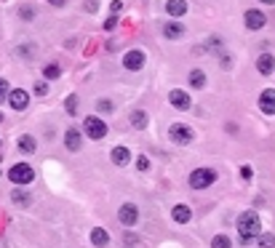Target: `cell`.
<instances>
[{
	"label": "cell",
	"instance_id": "14",
	"mask_svg": "<svg viewBox=\"0 0 275 248\" xmlns=\"http://www.w3.org/2000/svg\"><path fill=\"white\" fill-rule=\"evenodd\" d=\"M171 216H174V222H176V224H187V222L192 219V211H190V206L179 203V206H174V211H171Z\"/></svg>",
	"mask_w": 275,
	"mask_h": 248
},
{
	"label": "cell",
	"instance_id": "8",
	"mask_svg": "<svg viewBox=\"0 0 275 248\" xmlns=\"http://www.w3.org/2000/svg\"><path fill=\"white\" fill-rule=\"evenodd\" d=\"M168 102H171V107L174 110H190L192 107V99H190V94H184L182 88H174L168 94Z\"/></svg>",
	"mask_w": 275,
	"mask_h": 248
},
{
	"label": "cell",
	"instance_id": "27",
	"mask_svg": "<svg viewBox=\"0 0 275 248\" xmlns=\"http://www.w3.org/2000/svg\"><path fill=\"white\" fill-rule=\"evenodd\" d=\"M136 168L139 171H150V160H147V155H139L136 158Z\"/></svg>",
	"mask_w": 275,
	"mask_h": 248
},
{
	"label": "cell",
	"instance_id": "22",
	"mask_svg": "<svg viewBox=\"0 0 275 248\" xmlns=\"http://www.w3.org/2000/svg\"><path fill=\"white\" fill-rule=\"evenodd\" d=\"M35 147H38V144H35L32 136H27V134L19 136V150H22V152H35Z\"/></svg>",
	"mask_w": 275,
	"mask_h": 248
},
{
	"label": "cell",
	"instance_id": "20",
	"mask_svg": "<svg viewBox=\"0 0 275 248\" xmlns=\"http://www.w3.org/2000/svg\"><path fill=\"white\" fill-rule=\"evenodd\" d=\"M131 126H134V128H147V112L134 110V112H131Z\"/></svg>",
	"mask_w": 275,
	"mask_h": 248
},
{
	"label": "cell",
	"instance_id": "2",
	"mask_svg": "<svg viewBox=\"0 0 275 248\" xmlns=\"http://www.w3.org/2000/svg\"><path fill=\"white\" fill-rule=\"evenodd\" d=\"M8 179L14 184H19V187H24V184H30V182L35 179V168L30 166V163H16V166H11Z\"/></svg>",
	"mask_w": 275,
	"mask_h": 248
},
{
	"label": "cell",
	"instance_id": "25",
	"mask_svg": "<svg viewBox=\"0 0 275 248\" xmlns=\"http://www.w3.org/2000/svg\"><path fill=\"white\" fill-rule=\"evenodd\" d=\"M14 203H19V206H30V195L27 192H22V190H14Z\"/></svg>",
	"mask_w": 275,
	"mask_h": 248
},
{
	"label": "cell",
	"instance_id": "31",
	"mask_svg": "<svg viewBox=\"0 0 275 248\" xmlns=\"http://www.w3.org/2000/svg\"><path fill=\"white\" fill-rule=\"evenodd\" d=\"M35 16V11L30 8V5H24V8H22V19H32Z\"/></svg>",
	"mask_w": 275,
	"mask_h": 248
},
{
	"label": "cell",
	"instance_id": "18",
	"mask_svg": "<svg viewBox=\"0 0 275 248\" xmlns=\"http://www.w3.org/2000/svg\"><path fill=\"white\" fill-rule=\"evenodd\" d=\"M91 243L94 246H99V248H104L107 243H110V235H107V230H102V227H96L91 232Z\"/></svg>",
	"mask_w": 275,
	"mask_h": 248
},
{
	"label": "cell",
	"instance_id": "10",
	"mask_svg": "<svg viewBox=\"0 0 275 248\" xmlns=\"http://www.w3.org/2000/svg\"><path fill=\"white\" fill-rule=\"evenodd\" d=\"M259 110L264 115H275V88H267L259 94Z\"/></svg>",
	"mask_w": 275,
	"mask_h": 248
},
{
	"label": "cell",
	"instance_id": "4",
	"mask_svg": "<svg viewBox=\"0 0 275 248\" xmlns=\"http://www.w3.org/2000/svg\"><path fill=\"white\" fill-rule=\"evenodd\" d=\"M83 131L88 134V139H94V142H99V139L107 136V123L96 118V115H91V118L83 120Z\"/></svg>",
	"mask_w": 275,
	"mask_h": 248
},
{
	"label": "cell",
	"instance_id": "29",
	"mask_svg": "<svg viewBox=\"0 0 275 248\" xmlns=\"http://www.w3.org/2000/svg\"><path fill=\"white\" fill-rule=\"evenodd\" d=\"M8 96V83L3 80V77H0V104H3V99Z\"/></svg>",
	"mask_w": 275,
	"mask_h": 248
},
{
	"label": "cell",
	"instance_id": "36",
	"mask_svg": "<svg viewBox=\"0 0 275 248\" xmlns=\"http://www.w3.org/2000/svg\"><path fill=\"white\" fill-rule=\"evenodd\" d=\"M48 3H51V5H56V8H62V5L67 3V0H48Z\"/></svg>",
	"mask_w": 275,
	"mask_h": 248
},
{
	"label": "cell",
	"instance_id": "32",
	"mask_svg": "<svg viewBox=\"0 0 275 248\" xmlns=\"http://www.w3.org/2000/svg\"><path fill=\"white\" fill-rule=\"evenodd\" d=\"M99 8V0H86V11H96Z\"/></svg>",
	"mask_w": 275,
	"mask_h": 248
},
{
	"label": "cell",
	"instance_id": "1",
	"mask_svg": "<svg viewBox=\"0 0 275 248\" xmlns=\"http://www.w3.org/2000/svg\"><path fill=\"white\" fill-rule=\"evenodd\" d=\"M259 232H262V222H259L256 211H243L238 216V235H240V243L248 246L254 243V240L259 238Z\"/></svg>",
	"mask_w": 275,
	"mask_h": 248
},
{
	"label": "cell",
	"instance_id": "21",
	"mask_svg": "<svg viewBox=\"0 0 275 248\" xmlns=\"http://www.w3.org/2000/svg\"><path fill=\"white\" fill-rule=\"evenodd\" d=\"M256 243H259V248H275V235L272 232H259Z\"/></svg>",
	"mask_w": 275,
	"mask_h": 248
},
{
	"label": "cell",
	"instance_id": "3",
	"mask_svg": "<svg viewBox=\"0 0 275 248\" xmlns=\"http://www.w3.org/2000/svg\"><path fill=\"white\" fill-rule=\"evenodd\" d=\"M216 182V171L214 168H195L190 174V187L192 190H206Z\"/></svg>",
	"mask_w": 275,
	"mask_h": 248
},
{
	"label": "cell",
	"instance_id": "30",
	"mask_svg": "<svg viewBox=\"0 0 275 248\" xmlns=\"http://www.w3.org/2000/svg\"><path fill=\"white\" fill-rule=\"evenodd\" d=\"M46 91H48V86H46V83H35V94H38V96H46Z\"/></svg>",
	"mask_w": 275,
	"mask_h": 248
},
{
	"label": "cell",
	"instance_id": "35",
	"mask_svg": "<svg viewBox=\"0 0 275 248\" xmlns=\"http://www.w3.org/2000/svg\"><path fill=\"white\" fill-rule=\"evenodd\" d=\"M123 11V3H120V0H115V3H112V13H120Z\"/></svg>",
	"mask_w": 275,
	"mask_h": 248
},
{
	"label": "cell",
	"instance_id": "6",
	"mask_svg": "<svg viewBox=\"0 0 275 248\" xmlns=\"http://www.w3.org/2000/svg\"><path fill=\"white\" fill-rule=\"evenodd\" d=\"M118 219H120V224H126V227H134V224L139 222V208L134 203H123L120 211H118Z\"/></svg>",
	"mask_w": 275,
	"mask_h": 248
},
{
	"label": "cell",
	"instance_id": "19",
	"mask_svg": "<svg viewBox=\"0 0 275 248\" xmlns=\"http://www.w3.org/2000/svg\"><path fill=\"white\" fill-rule=\"evenodd\" d=\"M190 86L192 88H203V86H206V72H203V69H192V72H190Z\"/></svg>",
	"mask_w": 275,
	"mask_h": 248
},
{
	"label": "cell",
	"instance_id": "17",
	"mask_svg": "<svg viewBox=\"0 0 275 248\" xmlns=\"http://www.w3.org/2000/svg\"><path fill=\"white\" fill-rule=\"evenodd\" d=\"M128 160H131V152L126 150V147H115L112 150V163L115 166H126Z\"/></svg>",
	"mask_w": 275,
	"mask_h": 248
},
{
	"label": "cell",
	"instance_id": "7",
	"mask_svg": "<svg viewBox=\"0 0 275 248\" xmlns=\"http://www.w3.org/2000/svg\"><path fill=\"white\" fill-rule=\"evenodd\" d=\"M144 51H139V48H134V51H128L123 56V67L126 69H131V72H136V69H142L144 67Z\"/></svg>",
	"mask_w": 275,
	"mask_h": 248
},
{
	"label": "cell",
	"instance_id": "15",
	"mask_svg": "<svg viewBox=\"0 0 275 248\" xmlns=\"http://www.w3.org/2000/svg\"><path fill=\"white\" fill-rule=\"evenodd\" d=\"M166 13H168V16H184V13H187V3H184V0H168V3H166Z\"/></svg>",
	"mask_w": 275,
	"mask_h": 248
},
{
	"label": "cell",
	"instance_id": "33",
	"mask_svg": "<svg viewBox=\"0 0 275 248\" xmlns=\"http://www.w3.org/2000/svg\"><path fill=\"white\" fill-rule=\"evenodd\" d=\"M240 176H243V179H251V176H254V171H251L248 166H243V168H240Z\"/></svg>",
	"mask_w": 275,
	"mask_h": 248
},
{
	"label": "cell",
	"instance_id": "38",
	"mask_svg": "<svg viewBox=\"0 0 275 248\" xmlns=\"http://www.w3.org/2000/svg\"><path fill=\"white\" fill-rule=\"evenodd\" d=\"M0 158H3V152H0Z\"/></svg>",
	"mask_w": 275,
	"mask_h": 248
},
{
	"label": "cell",
	"instance_id": "23",
	"mask_svg": "<svg viewBox=\"0 0 275 248\" xmlns=\"http://www.w3.org/2000/svg\"><path fill=\"white\" fill-rule=\"evenodd\" d=\"M59 75H62V67H59V64H48V67L43 69V77H46V80H56Z\"/></svg>",
	"mask_w": 275,
	"mask_h": 248
},
{
	"label": "cell",
	"instance_id": "24",
	"mask_svg": "<svg viewBox=\"0 0 275 248\" xmlns=\"http://www.w3.org/2000/svg\"><path fill=\"white\" fill-rule=\"evenodd\" d=\"M211 248H232V243H230L227 235H216L214 240H211Z\"/></svg>",
	"mask_w": 275,
	"mask_h": 248
},
{
	"label": "cell",
	"instance_id": "5",
	"mask_svg": "<svg viewBox=\"0 0 275 248\" xmlns=\"http://www.w3.org/2000/svg\"><path fill=\"white\" fill-rule=\"evenodd\" d=\"M168 136L174 144H190L192 142V128L184 126V123H174V126L168 128Z\"/></svg>",
	"mask_w": 275,
	"mask_h": 248
},
{
	"label": "cell",
	"instance_id": "13",
	"mask_svg": "<svg viewBox=\"0 0 275 248\" xmlns=\"http://www.w3.org/2000/svg\"><path fill=\"white\" fill-rule=\"evenodd\" d=\"M256 69H259V75H272L275 72V56L272 53H262V56L256 59Z\"/></svg>",
	"mask_w": 275,
	"mask_h": 248
},
{
	"label": "cell",
	"instance_id": "28",
	"mask_svg": "<svg viewBox=\"0 0 275 248\" xmlns=\"http://www.w3.org/2000/svg\"><path fill=\"white\" fill-rule=\"evenodd\" d=\"M96 110H99V112H112V102L102 99V102H96Z\"/></svg>",
	"mask_w": 275,
	"mask_h": 248
},
{
	"label": "cell",
	"instance_id": "26",
	"mask_svg": "<svg viewBox=\"0 0 275 248\" xmlns=\"http://www.w3.org/2000/svg\"><path fill=\"white\" fill-rule=\"evenodd\" d=\"M64 110L70 115H75L78 112V96H67V102H64Z\"/></svg>",
	"mask_w": 275,
	"mask_h": 248
},
{
	"label": "cell",
	"instance_id": "16",
	"mask_svg": "<svg viewBox=\"0 0 275 248\" xmlns=\"http://www.w3.org/2000/svg\"><path fill=\"white\" fill-rule=\"evenodd\" d=\"M163 35H166L168 40H176V37L184 35V27L176 24V21H168V24H163Z\"/></svg>",
	"mask_w": 275,
	"mask_h": 248
},
{
	"label": "cell",
	"instance_id": "34",
	"mask_svg": "<svg viewBox=\"0 0 275 248\" xmlns=\"http://www.w3.org/2000/svg\"><path fill=\"white\" fill-rule=\"evenodd\" d=\"M115 24H118V16H110V19L104 21V29H112Z\"/></svg>",
	"mask_w": 275,
	"mask_h": 248
},
{
	"label": "cell",
	"instance_id": "9",
	"mask_svg": "<svg viewBox=\"0 0 275 248\" xmlns=\"http://www.w3.org/2000/svg\"><path fill=\"white\" fill-rule=\"evenodd\" d=\"M8 104L14 107V110H27V104H30V94L24 88H14V91H8Z\"/></svg>",
	"mask_w": 275,
	"mask_h": 248
},
{
	"label": "cell",
	"instance_id": "12",
	"mask_svg": "<svg viewBox=\"0 0 275 248\" xmlns=\"http://www.w3.org/2000/svg\"><path fill=\"white\" fill-rule=\"evenodd\" d=\"M80 142H83L80 131H78V128H67V134H64V147H67V150L78 152V150H80Z\"/></svg>",
	"mask_w": 275,
	"mask_h": 248
},
{
	"label": "cell",
	"instance_id": "37",
	"mask_svg": "<svg viewBox=\"0 0 275 248\" xmlns=\"http://www.w3.org/2000/svg\"><path fill=\"white\" fill-rule=\"evenodd\" d=\"M262 3H267V5H272V3H275V0H262Z\"/></svg>",
	"mask_w": 275,
	"mask_h": 248
},
{
	"label": "cell",
	"instance_id": "11",
	"mask_svg": "<svg viewBox=\"0 0 275 248\" xmlns=\"http://www.w3.org/2000/svg\"><path fill=\"white\" fill-rule=\"evenodd\" d=\"M264 24H267V16L262 11H254V8L246 11V27L248 29H262Z\"/></svg>",
	"mask_w": 275,
	"mask_h": 248
}]
</instances>
